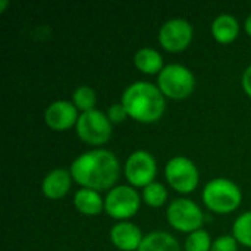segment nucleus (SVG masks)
Listing matches in <instances>:
<instances>
[{
    "label": "nucleus",
    "instance_id": "obj_1",
    "mask_svg": "<svg viewBox=\"0 0 251 251\" xmlns=\"http://www.w3.org/2000/svg\"><path fill=\"white\" fill-rule=\"evenodd\" d=\"M72 179L81 187L94 191H110L121 175L118 157L104 149H94L79 154L69 169Z\"/></svg>",
    "mask_w": 251,
    "mask_h": 251
},
{
    "label": "nucleus",
    "instance_id": "obj_2",
    "mask_svg": "<svg viewBox=\"0 0 251 251\" xmlns=\"http://www.w3.org/2000/svg\"><path fill=\"white\" fill-rule=\"evenodd\" d=\"M121 103L128 116L140 124H154L162 119L166 110L165 96L157 85L147 81H135L125 88Z\"/></svg>",
    "mask_w": 251,
    "mask_h": 251
},
{
    "label": "nucleus",
    "instance_id": "obj_3",
    "mask_svg": "<svg viewBox=\"0 0 251 251\" xmlns=\"http://www.w3.org/2000/svg\"><path fill=\"white\" fill-rule=\"evenodd\" d=\"M201 199L210 212L216 215H229L241 206L243 191L228 178H215L204 185Z\"/></svg>",
    "mask_w": 251,
    "mask_h": 251
},
{
    "label": "nucleus",
    "instance_id": "obj_4",
    "mask_svg": "<svg viewBox=\"0 0 251 251\" xmlns=\"http://www.w3.org/2000/svg\"><path fill=\"white\" fill-rule=\"evenodd\" d=\"M157 87L165 99L185 100L196 88V76L181 63H169L157 75Z\"/></svg>",
    "mask_w": 251,
    "mask_h": 251
},
{
    "label": "nucleus",
    "instance_id": "obj_5",
    "mask_svg": "<svg viewBox=\"0 0 251 251\" xmlns=\"http://www.w3.org/2000/svg\"><path fill=\"white\" fill-rule=\"evenodd\" d=\"M165 178L168 185L179 194H191L199 188L200 171L197 165L185 157L175 156L165 166Z\"/></svg>",
    "mask_w": 251,
    "mask_h": 251
},
{
    "label": "nucleus",
    "instance_id": "obj_6",
    "mask_svg": "<svg viewBox=\"0 0 251 251\" xmlns=\"http://www.w3.org/2000/svg\"><path fill=\"white\" fill-rule=\"evenodd\" d=\"M141 196L131 185H116L107 191L104 199V212L118 222L134 218L141 206Z\"/></svg>",
    "mask_w": 251,
    "mask_h": 251
},
{
    "label": "nucleus",
    "instance_id": "obj_7",
    "mask_svg": "<svg viewBox=\"0 0 251 251\" xmlns=\"http://www.w3.org/2000/svg\"><path fill=\"white\" fill-rule=\"evenodd\" d=\"M113 124L109 121L107 115L101 110H90L81 113L75 126L78 138L93 147H100L106 144L113 132Z\"/></svg>",
    "mask_w": 251,
    "mask_h": 251
},
{
    "label": "nucleus",
    "instance_id": "obj_8",
    "mask_svg": "<svg viewBox=\"0 0 251 251\" xmlns=\"http://www.w3.org/2000/svg\"><path fill=\"white\" fill-rule=\"evenodd\" d=\"M166 219L175 231L191 234L201 229L204 224V213L196 201L181 197L169 203L166 209Z\"/></svg>",
    "mask_w": 251,
    "mask_h": 251
},
{
    "label": "nucleus",
    "instance_id": "obj_9",
    "mask_svg": "<svg viewBox=\"0 0 251 251\" xmlns=\"http://www.w3.org/2000/svg\"><path fill=\"white\" fill-rule=\"evenodd\" d=\"M124 175L134 188H146L157 175V162L147 150L132 151L124 165Z\"/></svg>",
    "mask_w": 251,
    "mask_h": 251
},
{
    "label": "nucleus",
    "instance_id": "obj_10",
    "mask_svg": "<svg viewBox=\"0 0 251 251\" xmlns=\"http://www.w3.org/2000/svg\"><path fill=\"white\" fill-rule=\"evenodd\" d=\"M194 38L193 25L182 18H172L162 24L159 29V44L168 53L185 51Z\"/></svg>",
    "mask_w": 251,
    "mask_h": 251
},
{
    "label": "nucleus",
    "instance_id": "obj_11",
    "mask_svg": "<svg viewBox=\"0 0 251 251\" xmlns=\"http://www.w3.org/2000/svg\"><path fill=\"white\" fill-rule=\"evenodd\" d=\"M79 115V110L72 101L56 100L50 103L44 110V122L51 131L65 132L72 126H76Z\"/></svg>",
    "mask_w": 251,
    "mask_h": 251
},
{
    "label": "nucleus",
    "instance_id": "obj_12",
    "mask_svg": "<svg viewBox=\"0 0 251 251\" xmlns=\"http://www.w3.org/2000/svg\"><path fill=\"white\" fill-rule=\"evenodd\" d=\"M109 235L110 243L119 251H138L144 238L141 229L129 221L115 224Z\"/></svg>",
    "mask_w": 251,
    "mask_h": 251
},
{
    "label": "nucleus",
    "instance_id": "obj_13",
    "mask_svg": "<svg viewBox=\"0 0 251 251\" xmlns=\"http://www.w3.org/2000/svg\"><path fill=\"white\" fill-rule=\"evenodd\" d=\"M72 175L69 171L57 168L50 171L41 182V193L49 200L63 199L72 187Z\"/></svg>",
    "mask_w": 251,
    "mask_h": 251
},
{
    "label": "nucleus",
    "instance_id": "obj_14",
    "mask_svg": "<svg viewBox=\"0 0 251 251\" xmlns=\"http://www.w3.org/2000/svg\"><path fill=\"white\" fill-rule=\"evenodd\" d=\"M212 37L219 44H231L240 35V22L234 15L222 13L215 18L210 26Z\"/></svg>",
    "mask_w": 251,
    "mask_h": 251
},
{
    "label": "nucleus",
    "instance_id": "obj_15",
    "mask_svg": "<svg viewBox=\"0 0 251 251\" xmlns=\"http://www.w3.org/2000/svg\"><path fill=\"white\" fill-rule=\"evenodd\" d=\"M74 206L84 216H99L104 212V199L99 191L79 188L74 194Z\"/></svg>",
    "mask_w": 251,
    "mask_h": 251
},
{
    "label": "nucleus",
    "instance_id": "obj_16",
    "mask_svg": "<svg viewBox=\"0 0 251 251\" xmlns=\"http://www.w3.org/2000/svg\"><path fill=\"white\" fill-rule=\"evenodd\" d=\"M134 66L146 75H159L166 65L163 63V57L157 50L151 47H143L134 54Z\"/></svg>",
    "mask_w": 251,
    "mask_h": 251
},
{
    "label": "nucleus",
    "instance_id": "obj_17",
    "mask_svg": "<svg viewBox=\"0 0 251 251\" xmlns=\"http://www.w3.org/2000/svg\"><path fill=\"white\" fill-rule=\"evenodd\" d=\"M138 251H181L176 238L163 231L146 234Z\"/></svg>",
    "mask_w": 251,
    "mask_h": 251
},
{
    "label": "nucleus",
    "instance_id": "obj_18",
    "mask_svg": "<svg viewBox=\"0 0 251 251\" xmlns=\"http://www.w3.org/2000/svg\"><path fill=\"white\" fill-rule=\"evenodd\" d=\"M141 199L149 207L159 209V207L165 206V203L168 201V190L165 188V185L162 182L154 181L150 185H147L146 188H143Z\"/></svg>",
    "mask_w": 251,
    "mask_h": 251
},
{
    "label": "nucleus",
    "instance_id": "obj_19",
    "mask_svg": "<svg viewBox=\"0 0 251 251\" xmlns=\"http://www.w3.org/2000/svg\"><path fill=\"white\" fill-rule=\"evenodd\" d=\"M72 103L79 110V113H85V112L94 110L96 109V103H97V96H96L94 88H91L88 85L78 87L72 93Z\"/></svg>",
    "mask_w": 251,
    "mask_h": 251
},
{
    "label": "nucleus",
    "instance_id": "obj_20",
    "mask_svg": "<svg viewBox=\"0 0 251 251\" xmlns=\"http://www.w3.org/2000/svg\"><path fill=\"white\" fill-rule=\"evenodd\" d=\"M232 237L240 246L251 249V210L235 219L232 225Z\"/></svg>",
    "mask_w": 251,
    "mask_h": 251
},
{
    "label": "nucleus",
    "instance_id": "obj_21",
    "mask_svg": "<svg viewBox=\"0 0 251 251\" xmlns=\"http://www.w3.org/2000/svg\"><path fill=\"white\" fill-rule=\"evenodd\" d=\"M212 238L206 229H199L191 234H188L185 244H184V251H210L212 250Z\"/></svg>",
    "mask_w": 251,
    "mask_h": 251
},
{
    "label": "nucleus",
    "instance_id": "obj_22",
    "mask_svg": "<svg viewBox=\"0 0 251 251\" xmlns=\"http://www.w3.org/2000/svg\"><path fill=\"white\" fill-rule=\"evenodd\" d=\"M238 246L232 235H221L213 241L210 251H238Z\"/></svg>",
    "mask_w": 251,
    "mask_h": 251
},
{
    "label": "nucleus",
    "instance_id": "obj_23",
    "mask_svg": "<svg viewBox=\"0 0 251 251\" xmlns=\"http://www.w3.org/2000/svg\"><path fill=\"white\" fill-rule=\"evenodd\" d=\"M106 115H107V118H109V121H110L112 124H122V122H125V121L129 118L126 109L124 107V104H122L121 101H119V103L110 104Z\"/></svg>",
    "mask_w": 251,
    "mask_h": 251
},
{
    "label": "nucleus",
    "instance_id": "obj_24",
    "mask_svg": "<svg viewBox=\"0 0 251 251\" xmlns=\"http://www.w3.org/2000/svg\"><path fill=\"white\" fill-rule=\"evenodd\" d=\"M241 87L244 90V93L247 94V97L251 99V65L246 68V71L243 72L241 76Z\"/></svg>",
    "mask_w": 251,
    "mask_h": 251
},
{
    "label": "nucleus",
    "instance_id": "obj_25",
    "mask_svg": "<svg viewBox=\"0 0 251 251\" xmlns=\"http://www.w3.org/2000/svg\"><path fill=\"white\" fill-rule=\"evenodd\" d=\"M244 29L247 32V35L251 38V13L246 18V22H244Z\"/></svg>",
    "mask_w": 251,
    "mask_h": 251
},
{
    "label": "nucleus",
    "instance_id": "obj_26",
    "mask_svg": "<svg viewBox=\"0 0 251 251\" xmlns=\"http://www.w3.org/2000/svg\"><path fill=\"white\" fill-rule=\"evenodd\" d=\"M7 4H9L7 0H0V12H4V9H6Z\"/></svg>",
    "mask_w": 251,
    "mask_h": 251
}]
</instances>
